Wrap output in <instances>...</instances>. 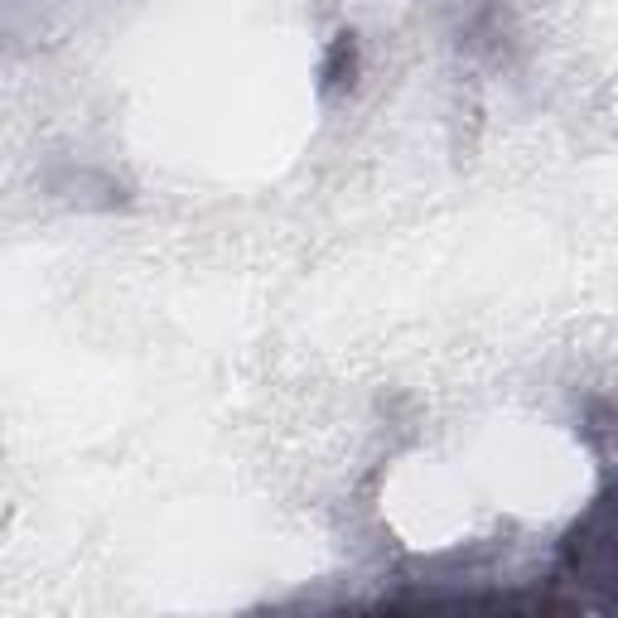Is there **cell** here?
I'll return each instance as SVG.
<instances>
[{
	"label": "cell",
	"instance_id": "obj_1",
	"mask_svg": "<svg viewBox=\"0 0 618 618\" xmlns=\"http://www.w3.org/2000/svg\"><path fill=\"white\" fill-rule=\"evenodd\" d=\"M353 73H358V44H353V34H338L324 59V92L353 87Z\"/></svg>",
	"mask_w": 618,
	"mask_h": 618
}]
</instances>
